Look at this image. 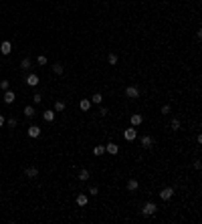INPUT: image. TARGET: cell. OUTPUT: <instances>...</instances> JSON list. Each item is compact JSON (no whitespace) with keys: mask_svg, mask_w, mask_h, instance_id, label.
Returning a JSON list of instances; mask_svg holds the SVG:
<instances>
[{"mask_svg":"<svg viewBox=\"0 0 202 224\" xmlns=\"http://www.w3.org/2000/svg\"><path fill=\"white\" fill-rule=\"evenodd\" d=\"M156 212H158V204L156 202H145L144 208H141V214H144V216H154Z\"/></svg>","mask_w":202,"mask_h":224,"instance_id":"6da1fadb","label":"cell"},{"mask_svg":"<svg viewBox=\"0 0 202 224\" xmlns=\"http://www.w3.org/2000/svg\"><path fill=\"white\" fill-rule=\"evenodd\" d=\"M172 196H174V188H172V186H166V188H162V192H160V198H162L164 202L172 200Z\"/></svg>","mask_w":202,"mask_h":224,"instance_id":"7a4b0ae2","label":"cell"},{"mask_svg":"<svg viewBox=\"0 0 202 224\" xmlns=\"http://www.w3.org/2000/svg\"><path fill=\"white\" fill-rule=\"evenodd\" d=\"M126 97H130V99H137V97H140V89L134 87V85L126 87Z\"/></svg>","mask_w":202,"mask_h":224,"instance_id":"3957f363","label":"cell"},{"mask_svg":"<svg viewBox=\"0 0 202 224\" xmlns=\"http://www.w3.org/2000/svg\"><path fill=\"white\" fill-rule=\"evenodd\" d=\"M123 137H126V141H134L135 137H137V131H135V127H130V129H126V131H123Z\"/></svg>","mask_w":202,"mask_h":224,"instance_id":"277c9868","label":"cell"},{"mask_svg":"<svg viewBox=\"0 0 202 224\" xmlns=\"http://www.w3.org/2000/svg\"><path fill=\"white\" fill-rule=\"evenodd\" d=\"M0 53H2V55H10L12 53V42L10 41H4L2 45H0Z\"/></svg>","mask_w":202,"mask_h":224,"instance_id":"5b68a950","label":"cell"},{"mask_svg":"<svg viewBox=\"0 0 202 224\" xmlns=\"http://www.w3.org/2000/svg\"><path fill=\"white\" fill-rule=\"evenodd\" d=\"M152 145H154V137L152 135H144V137H141V148L150 149Z\"/></svg>","mask_w":202,"mask_h":224,"instance_id":"8992f818","label":"cell"},{"mask_svg":"<svg viewBox=\"0 0 202 224\" xmlns=\"http://www.w3.org/2000/svg\"><path fill=\"white\" fill-rule=\"evenodd\" d=\"M38 135H41V127H38V125H31V127H28V137L37 139Z\"/></svg>","mask_w":202,"mask_h":224,"instance_id":"52a82bcc","label":"cell"},{"mask_svg":"<svg viewBox=\"0 0 202 224\" xmlns=\"http://www.w3.org/2000/svg\"><path fill=\"white\" fill-rule=\"evenodd\" d=\"M24 81H27V83L31 85V87H37V85H38V75L31 73V75H27V79H24Z\"/></svg>","mask_w":202,"mask_h":224,"instance_id":"ba28073f","label":"cell"},{"mask_svg":"<svg viewBox=\"0 0 202 224\" xmlns=\"http://www.w3.org/2000/svg\"><path fill=\"white\" fill-rule=\"evenodd\" d=\"M105 152L111 153V156H115V153L119 152V145H117V144H107V145H105Z\"/></svg>","mask_w":202,"mask_h":224,"instance_id":"9c48e42d","label":"cell"},{"mask_svg":"<svg viewBox=\"0 0 202 224\" xmlns=\"http://www.w3.org/2000/svg\"><path fill=\"white\" fill-rule=\"evenodd\" d=\"M137 188H140V182H137L135 178H131V180H127V190L130 192H135Z\"/></svg>","mask_w":202,"mask_h":224,"instance_id":"30bf717a","label":"cell"},{"mask_svg":"<svg viewBox=\"0 0 202 224\" xmlns=\"http://www.w3.org/2000/svg\"><path fill=\"white\" fill-rule=\"evenodd\" d=\"M130 121H131V127H137L141 121H144V117H141L140 113H134V115H131V119H130Z\"/></svg>","mask_w":202,"mask_h":224,"instance_id":"8fae6325","label":"cell"},{"mask_svg":"<svg viewBox=\"0 0 202 224\" xmlns=\"http://www.w3.org/2000/svg\"><path fill=\"white\" fill-rule=\"evenodd\" d=\"M24 174H27V178H37V176H38V170H37L34 166H28L27 170H24Z\"/></svg>","mask_w":202,"mask_h":224,"instance_id":"7c38bea8","label":"cell"},{"mask_svg":"<svg viewBox=\"0 0 202 224\" xmlns=\"http://www.w3.org/2000/svg\"><path fill=\"white\" fill-rule=\"evenodd\" d=\"M87 202H89L87 194H77V206H87Z\"/></svg>","mask_w":202,"mask_h":224,"instance_id":"4fadbf2b","label":"cell"},{"mask_svg":"<svg viewBox=\"0 0 202 224\" xmlns=\"http://www.w3.org/2000/svg\"><path fill=\"white\" fill-rule=\"evenodd\" d=\"M14 99H16L14 91H6V93H4V103H8V105H10V103H14Z\"/></svg>","mask_w":202,"mask_h":224,"instance_id":"5bb4252c","label":"cell"},{"mask_svg":"<svg viewBox=\"0 0 202 224\" xmlns=\"http://www.w3.org/2000/svg\"><path fill=\"white\" fill-rule=\"evenodd\" d=\"M42 117H45V121H55V109H47Z\"/></svg>","mask_w":202,"mask_h":224,"instance_id":"9a60e30c","label":"cell"},{"mask_svg":"<svg viewBox=\"0 0 202 224\" xmlns=\"http://www.w3.org/2000/svg\"><path fill=\"white\" fill-rule=\"evenodd\" d=\"M65 101H55V107H53V109H55V113H61V111H65Z\"/></svg>","mask_w":202,"mask_h":224,"instance_id":"2e32d148","label":"cell"},{"mask_svg":"<svg viewBox=\"0 0 202 224\" xmlns=\"http://www.w3.org/2000/svg\"><path fill=\"white\" fill-rule=\"evenodd\" d=\"M79 107H81V111H89L91 109V101H89V99H81Z\"/></svg>","mask_w":202,"mask_h":224,"instance_id":"e0dca14e","label":"cell"},{"mask_svg":"<svg viewBox=\"0 0 202 224\" xmlns=\"http://www.w3.org/2000/svg\"><path fill=\"white\" fill-rule=\"evenodd\" d=\"M77 178H79L81 182H87V180H89V170H85V168H83V170H79V176H77Z\"/></svg>","mask_w":202,"mask_h":224,"instance_id":"ac0fdd59","label":"cell"},{"mask_svg":"<svg viewBox=\"0 0 202 224\" xmlns=\"http://www.w3.org/2000/svg\"><path fill=\"white\" fill-rule=\"evenodd\" d=\"M63 71H65V67H63L61 63H55L53 65V73H55V75H63Z\"/></svg>","mask_w":202,"mask_h":224,"instance_id":"d6986e66","label":"cell"},{"mask_svg":"<svg viewBox=\"0 0 202 224\" xmlns=\"http://www.w3.org/2000/svg\"><path fill=\"white\" fill-rule=\"evenodd\" d=\"M31 67H32V63H31V59H28V57H24L22 61H20V69L27 71V69H31Z\"/></svg>","mask_w":202,"mask_h":224,"instance_id":"ffe728a7","label":"cell"},{"mask_svg":"<svg viewBox=\"0 0 202 224\" xmlns=\"http://www.w3.org/2000/svg\"><path fill=\"white\" fill-rule=\"evenodd\" d=\"M105 153V145H95L93 148V156H103Z\"/></svg>","mask_w":202,"mask_h":224,"instance_id":"44dd1931","label":"cell"},{"mask_svg":"<svg viewBox=\"0 0 202 224\" xmlns=\"http://www.w3.org/2000/svg\"><path fill=\"white\" fill-rule=\"evenodd\" d=\"M89 101H93V103H95V105H99V103L103 101V95H101V93H93V97L89 99Z\"/></svg>","mask_w":202,"mask_h":224,"instance_id":"7402d4cb","label":"cell"},{"mask_svg":"<svg viewBox=\"0 0 202 224\" xmlns=\"http://www.w3.org/2000/svg\"><path fill=\"white\" fill-rule=\"evenodd\" d=\"M24 115H27V117H34V107L32 105H27L24 107V111H22Z\"/></svg>","mask_w":202,"mask_h":224,"instance_id":"603a6c76","label":"cell"},{"mask_svg":"<svg viewBox=\"0 0 202 224\" xmlns=\"http://www.w3.org/2000/svg\"><path fill=\"white\" fill-rule=\"evenodd\" d=\"M107 63H109V65H117V55L109 53V55H107Z\"/></svg>","mask_w":202,"mask_h":224,"instance_id":"cb8c5ba5","label":"cell"},{"mask_svg":"<svg viewBox=\"0 0 202 224\" xmlns=\"http://www.w3.org/2000/svg\"><path fill=\"white\" fill-rule=\"evenodd\" d=\"M170 127L174 129V131H178V129H180V119H178V117H174V119L170 121Z\"/></svg>","mask_w":202,"mask_h":224,"instance_id":"d4e9b609","label":"cell"},{"mask_svg":"<svg viewBox=\"0 0 202 224\" xmlns=\"http://www.w3.org/2000/svg\"><path fill=\"white\" fill-rule=\"evenodd\" d=\"M37 63H38V65H47L49 61H47V57H45V55H38V57H37Z\"/></svg>","mask_w":202,"mask_h":224,"instance_id":"484cf974","label":"cell"},{"mask_svg":"<svg viewBox=\"0 0 202 224\" xmlns=\"http://www.w3.org/2000/svg\"><path fill=\"white\" fill-rule=\"evenodd\" d=\"M160 111H162V115H170V111H172V107H170V105H164V107H162V109H160Z\"/></svg>","mask_w":202,"mask_h":224,"instance_id":"4316f807","label":"cell"},{"mask_svg":"<svg viewBox=\"0 0 202 224\" xmlns=\"http://www.w3.org/2000/svg\"><path fill=\"white\" fill-rule=\"evenodd\" d=\"M32 101H34V103H41V101H42V95H41V93H34V95H32Z\"/></svg>","mask_w":202,"mask_h":224,"instance_id":"83f0119b","label":"cell"},{"mask_svg":"<svg viewBox=\"0 0 202 224\" xmlns=\"http://www.w3.org/2000/svg\"><path fill=\"white\" fill-rule=\"evenodd\" d=\"M0 91H8V81H0Z\"/></svg>","mask_w":202,"mask_h":224,"instance_id":"f1b7e54d","label":"cell"},{"mask_svg":"<svg viewBox=\"0 0 202 224\" xmlns=\"http://www.w3.org/2000/svg\"><path fill=\"white\" fill-rule=\"evenodd\" d=\"M6 123H8V127H16V123H18V121H16L14 117H10V119H8Z\"/></svg>","mask_w":202,"mask_h":224,"instance_id":"f546056e","label":"cell"},{"mask_svg":"<svg viewBox=\"0 0 202 224\" xmlns=\"http://www.w3.org/2000/svg\"><path fill=\"white\" fill-rule=\"evenodd\" d=\"M89 194H93V196H97V194H99V188H97V186H91V188H89Z\"/></svg>","mask_w":202,"mask_h":224,"instance_id":"4dcf8cb0","label":"cell"},{"mask_svg":"<svg viewBox=\"0 0 202 224\" xmlns=\"http://www.w3.org/2000/svg\"><path fill=\"white\" fill-rule=\"evenodd\" d=\"M107 113H109V111H107V109H105V107H99V115H101V117H105V115H107Z\"/></svg>","mask_w":202,"mask_h":224,"instance_id":"1f68e13d","label":"cell"},{"mask_svg":"<svg viewBox=\"0 0 202 224\" xmlns=\"http://www.w3.org/2000/svg\"><path fill=\"white\" fill-rule=\"evenodd\" d=\"M194 168H196V170H200V168H202V163H200V160H196V162H194Z\"/></svg>","mask_w":202,"mask_h":224,"instance_id":"d6a6232c","label":"cell"},{"mask_svg":"<svg viewBox=\"0 0 202 224\" xmlns=\"http://www.w3.org/2000/svg\"><path fill=\"white\" fill-rule=\"evenodd\" d=\"M4 123H6V119H4V115H2V113H0V127H2V125H4Z\"/></svg>","mask_w":202,"mask_h":224,"instance_id":"836d02e7","label":"cell"}]
</instances>
